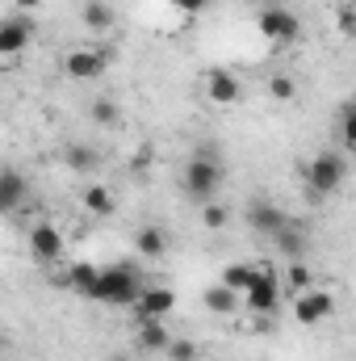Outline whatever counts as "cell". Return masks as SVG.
<instances>
[{
  "instance_id": "cell-23",
  "label": "cell",
  "mask_w": 356,
  "mask_h": 361,
  "mask_svg": "<svg viewBox=\"0 0 356 361\" xmlns=\"http://www.w3.org/2000/svg\"><path fill=\"white\" fill-rule=\"evenodd\" d=\"M285 286H289L293 294H302V290H314V273H310V265H302V261H289V269H285Z\"/></svg>"
},
{
  "instance_id": "cell-13",
  "label": "cell",
  "mask_w": 356,
  "mask_h": 361,
  "mask_svg": "<svg viewBox=\"0 0 356 361\" xmlns=\"http://www.w3.org/2000/svg\"><path fill=\"white\" fill-rule=\"evenodd\" d=\"M272 248H276L281 257H289V261H302V252H306V223H302V219H289V223L272 235Z\"/></svg>"
},
{
  "instance_id": "cell-27",
  "label": "cell",
  "mask_w": 356,
  "mask_h": 361,
  "mask_svg": "<svg viewBox=\"0 0 356 361\" xmlns=\"http://www.w3.org/2000/svg\"><path fill=\"white\" fill-rule=\"evenodd\" d=\"M268 97H276V101H293V97H298V85H293V76H285V72L268 76Z\"/></svg>"
},
{
  "instance_id": "cell-8",
  "label": "cell",
  "mask_w": 356,
  "mask_h": 361,
  "mask_svg": "<svg viewBox=\"0 0 356 361\" xmlns=\"http://www.w3.org/2000/svg\"><path fill=\"white\" fill-rule=\"evenodd\" d=\"M172 307H177V294L168 286H147L130 311H134V324H155V319L172 315Z\"/></svg>"
},
{
  "instance_id": "cell-24",
  "label": "cell",
  "mask_w": 356,
  "mask_h": 361,
  "mask_svg": "<svg viewBox=\"0 0 356 361\" xmlns=\"http://www.w3.org/2000/svg\"><path fill=\"white\" fill-rule=\"evenodd\" d=\"M227 219H231V210H227L222 202H205V206H201V227H205V231H222Z\"/></svg>"
},
{
  "instance_id": "cell-14",
  "label": "cell",
  "mask_w": 356,
  "mask_h": 361,
  "mask_svg": "<svg viewBox=\"0 0 356 361\" xmlns=\"http://www.w3.org/2000/svg\"><path fill=\"white\" fill-rule=\"evenodd\" d=\"M168 345H172V332L164 328V319L134 324V349H143V353H168Z\"/></svg>"
},
{
  "instance_id": "cell-12",
  "label": "cell",
  "mask_w": 356,
  "mask_h": 361,
  "mask_svg": "<svg viewBox=\"0 0 356 361\" xmlns=\"http://www.w3.org/2000/svg\"><path fill=\"white\" fill-rule=\"evenodd\" d=\"M30 248H34V257L38 261H59L63 257V248H68V240H63V231L59 227H51V223H38V227H30Z\"/></svg>"
},
{
  "instance_id": "cell-30",
  "label": "cell",
  "mask_w": 356,
  "mask_h": 361,
  "mask_svg": "<svg viewBox=\"0 0 356 361\" xmlns=\"http://www.w3.org/2000/svg\"><path fill=\"white\" fill-rule=\"evenodd\" d=\"M168 4H172V8H180V13H205L214 0H168Z\"/></svg>"
},
{
  "instance_id": "cell-7",
  "label": "cell",
  "mask_w": 356,
  "mask_h": 361,
  "mask_svg": "<svg viewBox=\"0 0 356 361\" xmlns=\"http://www.w3.org/2000/svg\"><path fill=\"white\" fill-rule=\"evenodd\" d=\"M105 68H109V59H105L101 47H76V51L63 55V72H68L72 80H101Z\"/></svg>"
},
{
  "instance_id": "cell-11",
  "label": "cell",
  "mask_w": 356,
  "mask_h": 361,
  "mask_svg": "<svg viewBox=\"0 0 356 361\" xmlns=\"http://www.w3.org/2000/svg\"><path fill=\"white\" fill-rule=\"evenodd\" d=\"M201 85H205V101H210V105H222V109H227V105H239V97H243V85H239L231 72H222V68L205 72Z\"/></svg>"
},
{
  "instance_id": "cell-16",
  "label": "cell",
  "mask_w": 356,
  "mask_h": 361,
  "mask_svg": "<svg viewBox=\"0 0 356 361\" xmlns=\"http://www.w3.org/2000/svg\"><path fill=\"white\" fill-rule=\"evenodd\" d=\"M84 210H89L92 219H109L113 210H117V197H113V189L109 185H101V180H92L89 189H84Z\"/></svg>"
},
{
  "instance_id": "cell-25",
  "label": "cell",
  "mask_w": 356,
  "mask_h": 361,
  "mask_svg": "<svg viewBox=\"0 0 356 361\" xmlns=\"http://www.w3.org/2000/svg\"><path fill=\"white\" fill-rule=\"evenodd\" d=\"M89 114L96 126H117V101H109V97H96L89 105Z\"/></svg>"
},
{
  "instance_id": "cell-2",
  "label": "cell",
  "mask_w": 356,
  "mask_h": 361,
  "mask_svg": "<svg viewBox=\"0 0 356 361\" xmlns=\"http://www.w3.org/2000/svg\"><path fill=\"white\" fill-rule=\"evenodd\" d=\"M218 185H222V160L210 152V147H201L189 164H184V173H180V189L193 197V202H214V193H218Z\"/></svg>"
},
{
  "instance_id": "cell-22",
  "label": "cell",
  "mask_w": 356,
  "mask_h": 361,
  "mask_svg": "<svg viewBox=\"0 0 356 361\" xmlns=\"http://www.w3.org/2000/svg\"><path fill=\"white\" fill-rule=\"evenodd\" d=\"M256 277H260V265H227V269H222V277H218V281H227L231 290H239V294H248Z\"/></svg>"
},
{
  "instance_id": "cell-26",
  "label": "cell",
  "mask_w": 356,
  "mask_h": 361,
  "mask_svg": "<svg viewBox=\"0 0 356 361\" xmlns=\"http://www.w3.org/2000/svg\"><path fill=\"white\" fill-rule=\"evenodd\" d=\"M336 25L344 38H356V0H340L336 4Z\"/></svg>"
},
{
  "instance_id": "cell-31",
  "label": "cell",
  "mask_w": 356,
  "mask_h": 361,
  "mask_svg": "<svg viewBox=\"0 0 356 361\" xmlns=\"http://www.w3.org/2000/svg\"><path fill=\"white\" fill-rule=\"evenodd\" d=\"M272 4H281V0H260V8H272Z\"/></svg>"
},
{
  "instance_id": "cell-1",
  "label": "cell",
  "mask_w": 356,
  "mask_h": 361,
  "mask_svg": "<svg viewBox=\"0 0 356 361\" xmlns=\"http://www.w3.org/2000/svg\"><path fill=\"white\" fill-rule=\"evenodd\" d=\"M143 290H147V281L130 269V265H109V269H101L89 298L105 302V307H134Z\"/></svg>"
},
{
  "instance_id": "cell-17",
  "label": "cell",
  "mask_w": 356,
  "mask_h": 361,
  "mask_svg": "<svg viewBox=\"0 0 356 361\" xmlns=\"http://www.w3.org/2000/svg\"><path fill=\"white\" fill-rule=\"evenodd\" d=\"M239 302H243V294H239V290H231L227 281H214V286L205 290V307H210L214 315H235V311H239Z\"/></svg>"
},
{
  "instance_id": "cell-21",
  "label": "cell",
  "mask_w": 356,
  "mask_h": 361,
  "mask_svg": "<svg viewBox=\"0 0 356 361\" xmlns=\"http://www.w3.org/2000/svg\"><path fill=\"white\" fill-rule=\"evenodd\" d=\"M63 164H68L72 173H92V169L101 164V152H96V147H89V143H68Z\"/></svg>"
},
{
  "instance_id": "cell-32",
  "label": "cell",
  "mask_w": 356,
  "mask_h": 361,
  "mask_svg": "<svg viewBox=\"0 0 356 361\" xmlns=\"http://www.w3.org/2000/svg\"><path fill=\"white\" fill-rule=\"evenodd\" d=\"M113 361H126V357H113Z\"/></svg>"
},
{
  "instance_id": "cell-18",
  "label": "cell",
  "mask_w": 356,
  "mask_h": 361,
  "mask_svg": "<svg viewBox=\"0 0 356 361\" xmlns=\"http://www.w3.org/2000/svg\"><path fill=\"white\" fill-rule=\"evenodd\" d=\"M96 277H101V269L80 261V265H68V269L59 273V286H68V290H76V294H84V298H89L92 286H96Z\"/></svg>"
},
{
  "instance_id": "cell-28",
  "label": "cell",
  "mask_w": 356,
  "mask_h": 361,
  "mask_svg": "<svg viewBox=\"0 0 356 361\" xmlns=\"http://www.w3.org/2000/svg\"><path fill=\"white\" fill-rule=\"evenodd\" d=\"M168 361H201V349H197L189 336H172V345H168Z\"/></svg>"
},
{
  "instance_id": "cell-15",
  "label": "cell",
  "mask_w": 356,
  "mask_h": 361,
  "mask_svg": "<svg viewBox=\"0 0 356 361\" xmlns=\"http://www.w3.org/2000/svg\"><path fill=\"white\" fill-rule=\"evenodd\" d=\"M134 252H139L143 261H160V257L168 252V231H164V227H139V231H134Z\"/></svg>"
},
{
  "instance_id": "cell-19",
  "label": "cell",
  "mask_w": 356,
  "mask_h": 361,
  "mask_svg": "<svg viewBox=\"0 0 356 361\" xmlns=\"http://www.w3.org/2000/svg\"><path fill=\"white\" fill-rule=\"evenodd\" d=\"M21 202H25V177L17 169H4V177H0V210L13 214Z\"/></svg>"
},
{
  "instance_id": "cell-10",
  "label": "cell",
  "mask_w": 356,
  "mask_h": 361,
  "mask_svg": "<svg viewBox=\"0 0 356 361\" xmlns=\"http://www.w3.org/2000/svg\"><path fill=\"white\" fill-rule=\"evenodd\" d=\"M243 219H248V227L252 231H260V235H276L285 223H289V214L281 210V206H272V202H265V197H256V202H248V210H243Z\"/></svg>"
},
{
  "instance_id": "cell-3",
  "label": "cell",
  "mask_w": 356,
  "mask_h": 361,
  "mask_svg": "<svg viewBox=\"0 0 356 361\" xmlns=\"http://www.w3.org/2000/svg\"><path fill=\"white\" fill-rule=\"evenodd\" d=\"M344 177H348V160L340 152H319L314 160L302 164V180H306L310 197H331L344 185Z\"/></svg>"
},
{
  "instance_id": "cell-29",
  "label": "cell",
  "mask_w": 356,
  "mask_h": 361,
  "mask_svg": "<svg viewBox=\"0 0 356 361\" xmlns=\"http://www.w3.org/2000/svg\"><path fill=\"white\" fill-rule=\"evenodd\" d=\"M340 135H344L348 147H356V101H348V105L340 109Z\"/></svg>"
},
{
  "instance_id": "cell-6",
  "label": "cell",
  "mask_w": 356,
  "mask_h": 361,
  "mask_svg": "<svg viewBox=\"0 0 356 361\" xmlns=\"http://www.w3.org/2000/svg\"><path fill=\"white\" fill-rule=\"evenodd\" d=\"M243 302H248V311H256V315H272L276 307H281V277L272 265H260V277L252 281V290L243 294Z\"/></svg>"
},
{
  "instance_id": "cell-9",
  "label": "cell",
  "mask_w": 356,
  "mask_h": 361,
  "mask_svg": "<svg viewBox=\"0 0 356 361\" xmlns=\"http://www.w3.org/2000/svg\"><path fill=\"white\" fill-rule=\"evenodd\" d=\"M30 42H34V21L21 17V13L4 17V25H0V55H4V63H13Z\"/></svg>"
},
{
  "instance_id": "cell-5",
  "label": "cell",
  "mask_w": 356,
  "mask_h": 361,
  "mask_svg": "<svg viewBox=\"0 0 356 361\" xmlns=\"http://www.w3.org/2000/svg\"><path fill=\"white\" fill-rule=\"evenodd\" d=\"M336 311V294H327V290H302V294H293V319L302 324V328H314V324H323L327 315Z\"/></svg>"
},
{
  "instance_id": "cell-20",
  "label": "cell",
  "mask_w": 356,
  "mask_h": 361,
  "mask_svg": "<svg viewBox=\"0 0 356 361\" xmlns=\"http://www.w3.org/2000/svg\"><path fill=\"white\" fill-rule=\"evenodd\" d=\"M80 21L89 25L92 34H109V30H113V8H109L105 0H84V8H80Z\"/></svg>"
},
{
  "instance_id": "cell-4",
  "label": "cell",
  "mask_w": 356,
  "mask_h": 361,
  "mask_svg": "<svg viewBox=\"0 0 356 361\" xmlns=\"http://www.w3.org/2000/svg\"><path fill=\"white\" fill-rule=\"evenodd\" d=\"M256 30L265 34L268 42H276V47H289V42H298V38H302V21H298V13H289L285 4L260 8V17H256Z\"/></svg>"
}]
</instances>
